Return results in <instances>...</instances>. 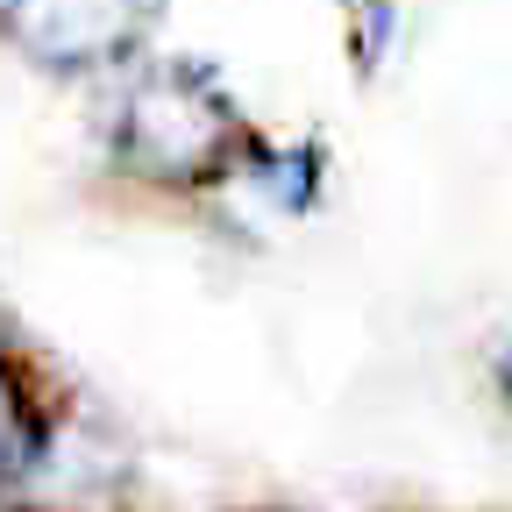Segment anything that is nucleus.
Masks as SVG:
<instances>
[{"instance_id":"nucleus-3","label":"nucleus","mask_w":512,"mask_h":512,"mask_svg":"<svg viewBox=\"0 0 512 512\" xmlns=\"http://www.w3.org/2000/svg\"><path fill=\"white\" fill-rule=\"evenodd\" d=\"M43 448H50V420H43L36 399H29L22 363L0 349V477L36 470V463H43Z\"/></svg>"},{"instance_id":"nucleus-1","label":"nucleus","mask_w":512,"mask_h":512,"mask_svg":"<svg viewBox=\"0 0 512 512\" xmlns=\"http://www.w3.org/2000/svg\"><path fill=\"white\" fill-rule=\"evenodd\" d=\"M249 121L200 64H143L114 107V164L150 192H214L249 157Z\"/></svg>"},{"instance_id":"nucleus-4","label":"nucleus","mask_w":512,"mask_h":512,"mask_svg":"<svg viewBox=\"0 0 512 512\" xmlns=\"http://www.w3.org/2000/svg\"><path fill=\"white\" fill-rule=\"evenodd\" d=\"M0 512H22V505H0Z\"/></svg>"},{"instance_id":"nucleus-2","label":"nucleus","mask_w":512,"mask_h":512,"mask_svg":"<svg viewBox=\"0 0 512 512\" xmlns=\"http://www.w3.org/2000/svg\"><path fill=\"white\" fill-rule=\"evenodd\" d=\"M150 0H0L8 43L43 72H107L136 50Z\"/></svg>"}]
</instances>
